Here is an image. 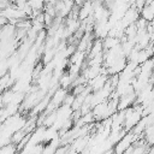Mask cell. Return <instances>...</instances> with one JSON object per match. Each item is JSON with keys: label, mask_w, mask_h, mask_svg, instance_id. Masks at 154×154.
Listing matches in <instances>:
<instances>
[{"label": "cell", "mask_w": 154, "mask_h": 154, "mask_svg": "<svg viewBox=\"0 0 154 154\" xmlns=\"http://www.w3.org/2000/svg\"><path fill=\"white\" fill-rule=\"evenodd\" d=\"M137 137H140V136L135 135L131 130L130 131H126L125 135L113 146V150L116 153H125V150L137 140Z\"/></svg>", "instance_id": "cell-1"}, {"label": "cell", "mask_w": 154, "mask_h": 154, "mask_svg": "<svg viewBox=\"0 0 154 154\" xmlns=\"http://www.w3.org/2000/svg\"><path fill=\"white\" fill-rule=\"evenodd\" d=\"M136 97H137L136 91H131V93L120 95L118 97V109H125V108L132 106L136 102Z\"/></svg>", "instance_id": "cell-2"}, {"label": "cell", "mask_w": 154, "mask_h": 154, "mask_svg": "<svg viewBox=\"0 0 154 154\" xmlns=\"http://www.w3.org/2000/svg\"><path fill=\"white\" fill-rule=\"evenodd\" d=\"M119 43H122L120 38L117 37V36H111V35H107L105 38H102V45H103V51H107V49H111V48H114L116 46H118Z\"/></svg>", "instance_id": "cell-3"}, {"label": "cell", "mask_w": 154, "mask_h": 154, "mask_svg": "<svg viewBox=\"0 0 154 154\" xmlns=\"http://www.w3.org/2000/svg\"><path fill=\"white\" fill-rule=\"evenodd\" d=\"M28 4L32 11H43L46 0H28Z\"/></svg>", "instance_id": "cell-4"}, {"label": "cell", "mask_w": 154, "mask_h": 154, "mask_svg": "<svg viewBox=\"0 0 154 154\" xmlns=\"http://www.w3.org/2000/svg\"><path fill=\"white\" fill-rule=\"evenodd\" d=\"M7 1H8V2H10V4H13V2H14V1H16V0H7Z\"/></svg>", "instance_id": "cell-5"}]
</instances>
